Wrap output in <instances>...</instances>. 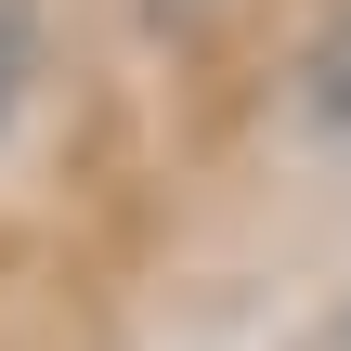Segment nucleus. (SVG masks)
Segmentation results:
<instances>
[{
	"label": "nucleus",
	"instance_id": "obj_1",
	"mask_svg": "<svg viewBox=\"0 0 351 351\" xmlns=\"http://www.w3.org/2000/svg\"><path fill=\"white\" fill-rule=\"evenodd\" d=\"M26 65H39V26H26V0H0V117L26 104Z\"/></svg>",
	"mask_w": 351,
	"mask_h": 351
},
{
	"label": "nucleus",
	"instance_id": "obj_2",
	"mask_svg": "<svg viewBox=\"0 0 351 351\" xmlns=\"http://www.w3.org/2000/svg\"><path fill=\"white\" fill-rule=\"evenodd\" d=\"M313 104H326V117H351V13H339V39L313 52Z\"/></svg>",
	"mask_w": 351,
	"mask_h": 351
}]
</instances>
